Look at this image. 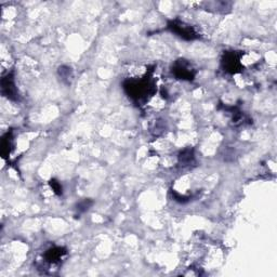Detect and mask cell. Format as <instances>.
Segmentation results:
<instances>
[{
    "label": "cell",
    "instance_id": "2",
    "mask_svg": "<svg viewBox=\"0 0 277 277\" xmlns=\"http://www.w3.org/2000/svg\"><path fill=\"white\" fill-rule=\"evenodd\" d=\"M171 72L176 79H181V80L192 81L196 76L195 68L192 66V64L188 60H184V59L175 61L174 64L172 65Z\"/></svg>",
    "mask_w": 277,
    "mask_h": 277
},
{
    "label": "cell",
    "instance_id": "8",
    "mask_svg": "<svg viewBox=\"0 0 277 277\" xmlns=\"http://www.w3.org/2000/svg\"><path fill=\"white\" fill-rule=\"evenodd\" d=\"M91 206H92V201H90V199H84V201L77 204L76 211L78 214H81L83 212H86Z\"/></svg>",
    "mask_w": 277,
    "mask_h": 277
},
{
    "label": "cell",
    "instance_id": "3",
    "mask_svg": "<svg viewBox=\"0 0 277 277\" xmlns=\"http://www.w3.org/2000/svg\"><path fill=\"white\" fill-rule=\"evenodd\" d=\"M242 52L237 51H227L223 55L222 66L224 71L229 74H237L243 71V65L241 63Z\"/></svg>",
    "mask_w": 277,
    "mask_h": 277
},
{
    "label": "cell",
    "instance_id": "1",
    "mask_svg": "<svg viewBox=\"0 0 277 277\" xmlns=\"http://www.w3.org/2000/svg\"><path fill=\"white\" fill-rule=\"evenodd\" d=\"M124 89L129 98H131L135 102L145 101L148 96L152 97L155 94V87L154 82L151 81L149 76H145L143 79H129L125 81Z\"/></svg>",
    "mask_w": 277,
    "mask_h": 277
},
{
    "label": "cell",
    "instance_id": "5",
    "mask_svg": "<svg viewBox=\"0 0 277 277\" xmlns=\"http://www.w3.org/2000/svg\"><path fill=\"white\" fill-rule=\"evenodd\" d=\"M2 89L3 94L8 98L12 100V101H18L19 100V91L15 87V81H14V76L13 73L8 74L5 76L2 80Z\"/></svg>",
    "mask_w": 277,
    "mask_h": 277
},
{
    "label": "cell",
    "instance_id": "4",
    "mask_svg": "<svg viewBox=\"0 0 277 277\" xmlns=\"http://www.w3.org/2000/svg\"><path fill=\"white\" fill-rule=\"evenodd\" d=\"M168 28L170 29L172 33L176 34L179 37L183 38V39L186 40H195L199 37L198 33L196 32L194 27H192L191 25H188L186 24V23L178 20L169 22Z\"/></svg>",
    "mask_w": 277,
    "mask_h": 277
},
{
    "label": "cell",
    "instance_id": "7",
    "mask_svg": "<svg viewBox=\"0 0 277 277\" xmlns=\"http://www.w3.org/2000/svg\"><path fill=\"white\" fill-rule=\"evenodd\" d=\"M179 159H180V163L183 165V166H187V165H190L192 161L194 160V153H193V150H184L183 152H181L180 156H179Z\"/></svg>",
    "mask_w": 277,
    "mask_h": 277
},
{
    "label": "cell",
    "instance_id": "9",
    "mask_svg": "<svg viewBox=\"0 0 277 277\" xmlns=\"http://www.w3.org/2000/svg\"><path fill=\"white\" fill-rule=\"evenodd\" d=\"M59 74H60L61 78H62L64 81L67 80V82H69V78H72V77H73L71 68L66 67V66L60 67V68H59Z\"/></svg>",
    "mask_w": 277,
    "mask_h": 277
},
{
    "label": "cell",
    "instance_id": "6",
    "mask_svg": "<svg viewBox=\"0 0 277 277\" xmlns=\"http://www.w3.org/2000/svg\"><path fill=\"white\" fill-rule=\"evenodd\" d=\"M67 253V250L64 247H52L44 252V261H47L49 264H58Z\"/></svg>",
    "mask_w": 277,
    "mask_h": 277
},
{
    "label": "cell",
    "instance_id": "10",
    "mask_svg": "<svg viewBox=\"0 0 277 277\" xmlns=\"http://www.w3.org/2000/svg\"><path fill=\"white\" fill-rule=\"evenodd\" d=\"M49 184H50V187L52 188L53 192H55V193H56L57 195L61 196V195L63 194V189H62V186H61V183H60L59 181H57L56 179H52V180H50Z\"/></svg>",
    "mask_w": 277,
    "mask_h": 277
}]
</instances>
